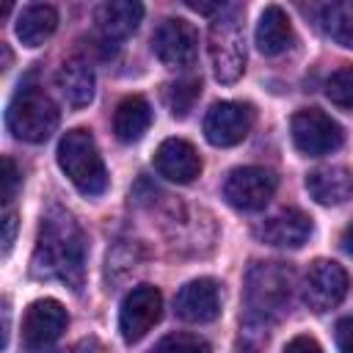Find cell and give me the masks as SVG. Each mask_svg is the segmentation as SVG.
I'll use <instances>...</instances> for the list:
<instances>
[{"instance_id":"obj_23","label":"cell","mask_w":353,"mask_h":353,"mask_svg":"<svg viewBox=\"0 0 353 353\" xmlns=\"http://www.w3.org/2000/svg\"><path fill=\"white\" fill-rule=\"evenodd\" d=\"M199 94H201V80L199 77H182V80L165 85V105H168L171 116L185 119L190 113V108L196 105Z\"/></svg>"},{"instance_id":"obj_3","label":"cell","mask_w":353,"mask_h":353,"mask_svg":"<svg viewBox=\"0 0 353 353\" xmlns=\"http://www.w3.org/2000/svg\"><path fill=\"white\" fill-rule=\"evenodd\" d=\"M210 63L218 83H234L245 72V36H243V6H223L210 22L207 36Z\"/></svg>"},{"instance_id":"obj_17","label":"cell","mask_w":353,"mask_h":353,"mask_svg":"<svg viewBox=\"0 0 353 353\" xmlns=\"http://www.w3.org/2000/svg\"><path fill=\"white\" fill-rule=\"evenodd\" d=\"M97 19V28L99 33L113 41V39H124L130 33H135V28L141 25L143 19V6L135 3V0H110V3H102L94 14Z\"/></svg>"},{"instance_id":"obj_4","label":"cell","mask_w":353,"mask_h":353,"mask_svg":"<svg viewBox=\"0 0 353 353\" xmlns=\"http://www.w3.org/2000/svg\"><path fill=\"white\" fill-rule=\"evenodd\" d=\"M58 165L80 193H85V196L105 193L108 171H105V163H102V157L97 152V143H94L88 130L74 127L61 138V143H58Z\"/></svg>"},{"instance_id":"obj_26","label":"cell","mask_w":353,"mask_h":353,"mask_svg":"<svg viewBox=\"0 0 353 353\" xmlns=\"http://www.w3.org/2000/svg\"><path fill=\"white\" fill-rule=\"evenodd\" d=\"M19 182H22V176H19L17 163L11 157H3V204H8L17 196Z\"/></svg>"},{"instance_id":"obj_20","label":"cell","mask_w":353,"mask_h":353,"mask_svg":"<svg viewBox=\"0 0 353 353\" xmlns=\"http://www.w3.org/2000/svg\"><path fill=\"white\" fill-rule=\"evenodd\" d=\"M55 28H58V11L47 3H33L25 6L17 19V39L25 47H39L55 33Z\"/></svg>"},{"instance_id":"obj_7","label":"cell","mask_w":353,"mask_h":353,"mask_svg":"<svg viewBox=\"0 0 353 353\" xmlns=\"http://www.w3.org/2000/svg\"><path fill=\"white\" fill-rule=\"evenodd\" d=\"M69 325L66 309L55 298H39L25 309L22 317V347L28 353L47 350Z\"/></svg>"},{"instance_id":"obj_31","label":"cell","mask_w":353,"mask_h":353,"mask_svg":"<svg viewBox=\"0 0 353 353\" xmlns=\"http://www.w3.org/2000/svg\"><path fill=\"white\" fill-rule=\"evenodd\" d=\"M188 8L201 11V14H212V11H223V3H193V0H188Z\"/></svg>"},{"instance_id":"obj_29","label":"cell","mask_w":353,"mask_h":353,"mask_svg":"<svg viewBox=\"0 0 353 353\" xmlns=\"http://www.w3.org/2000/svg\"><path fill=\"white\" fill-rule=\"evenodd\" d=\"M58 353H105V347H102V342L97 336H83V339H77L74 345H69V347H63Z\"/></svg>"},{"instance_id":"obj_22","label":"cell","mask_w":353,"mask_h":353,"mask_svg":"<svg viewBox=\"0 0 353 353\" xmlns=\"http://www.w3.org/2000/svg\"><path fill=\"white\" fill-rule=\"evenodd\" d=\"M323 33L339 47L353 50V3H331L320 11Z\"/></svg>"},{"instance_id":"obj_2","label":"cell","mask_w":353,"mask_h":353,"mask_svg":"<svg viewBox=\"0 0 353 353\" xmlns=\"http://www.w3.org/2000/svg\"><path fill=\"white\" fill-rule=\"evenodd\" d=\"M292 298V270L284 262H254L245 276L243 290V309H245V325L251 328H268L276 323L287 309Z\"/></svg>"},{"instance_id":"obj_24","label":"cell","mask_w":353,"mask_h":353,"mask_svg":"<svg viewBox=\"0 0 353 353\" xmlns=\"http://www.w3.org/2000/svg\"><path fill=\"white\" fill-rule=\"evenodd\" d=\"M325 97L345 110H353V66L336 69L328 80H325Z\"/></svg>"},{"instance_id":"obj_15","label":"cell","mask_w":353,"mask_h":353,"mask_svg":"<svg viewBox=\"0 0 353 353\" xmlns=\"http://www.w3.org/2000/svg\"><path fill=\"white\" fill-rule=\"evenodd\" d=\"M154 168L168 182L188 185L201 174V157L193 149V143L182 138H165L154 152Z\"/></svg>"},{"instance_id":"obj_5","label":"cell","mask_w":353,"mask_h":353,"mask_svg":"<svg viewBox=\"0 0 353 353\" xmlns=\"http://www.w3.org/2000/svg\"><path fill=\"white\" fill-rule=\"evenodd\" d=\"M6 124L14 138L28 143H41L58 127V108L39 85L22 83L6 110Z\"/></svg>"},{"instance_id":"obj_13","label":"cell","mask_w":353,"mask_h":353,"mask_svg":"<svg viewBox=\"0 0 353 353\" xmlns=\"http://www.w3.org/2000/svg\"><path fill=\"white\" fill-rule=\"evenodd\" d=\"M174 309L185 323H212L221 314V287L215 279H193L188 281L176 298Z\"/></svg>"},{"instance_id":"obj_25","label":"cell","mask_w":353,"mask_h":353,"mask_svg":"<svg viewBox=\"0 0 353 353\" xmlns=\"http://www.w3.org/2000/svg\"><path fill=\"white\" fill-rule=\"evenodd\" d=\"M152 353H212L210 345L196 336V334H185V331H176V334H168L163 336Z\"/></svg>"},{"instance_id":"obj_32","label":"cell","mask_w":353,"mask_h":353,"mask_svg":"<svg viewBox=\"0 0 353 353\" xmlns=\"http://www.w3.org/2000/svg\"><path fill=\"white\" fill-rule=\"evenodd\" d=\"M342 248L353 256V223H350V226L345 229V234H342Z\"/></svg>"},{"instance_id":"obj_10","label":"cell","mask_w":353,"mask_h":353,"mask_svg":"<svg viewBox=\"0 0 353 353\" xmlns=\"http://www.w3.org/2000/svg\"><path fill=\"white\" fill-rule=\"evenodd\" d=\"M276 193V174L259 165H240L223 182V199L237 210H262Z\"/></svg>"},{"instance_id":"obj_1","label":"cell","mask_w":353,"mask_h":353,"mask_svg":"<svg viewBox=\"0 0 353 353\" xmlns=\"http://www.w3.org/2000/svg\"><path fill=\"white\" fill-rule=\"evenodd\" d=\"M85 259L88 240L74 215L63 207H50L39 226L30 273L36 279H58L77 292L85 279Z\"/></svg>"},{"instance_id":"obj_12","label":"cell","mask_w":353,"mask_h":353,"mask_svg":"<svg viewBox=\"0 0 353 353\" xmlns=\"http://www.w3.org/2000/svg\"><path fill=\"white\" fill-rule=\"evenodd\" d=\"M254 127V108L245 102H215L204 116V138L212 146H234Z\"/></svg>"},{"instance_id":"obj_16","label":"cell","mask_w":353,"mask_h":353,"mask_svg":"<svg viewBox=\"0 0 353 353\" xmlns=\"http://www.w3.org/2000/svg\"><path fill=\"white\" fill-rule=\"evenodd\" d=\"M306 190L317 204H325V207L342 204L353 196V174L342 165L314 168L306 176Z\"/></svg>"},{"instance_id":"obj_33","label":"cell","mask_w":353,"mask_h":353,"mask_svg":"<svg viewBox=\"0 0 353 353\" xmlns=\"http://www.w3.org/2000/svg\"><path fill=\"white\" fill-rule=\"evenodd\" d=\"M237 353H256V350H254V347H240Z\"/></svg>"},{"instance_id":"obj_14","label":"cell","mask_w":353,"mask_h":353,"mask_svg":"<svg viewBox=\"0 0 353 353\" xmlns=\"http://www.w3.org/2000/svg\"><path fill=\"white\" fill-rule=\"evenodd\" d=\"M256 237L276 248H301L312 237V218L298 207H284L256 226Z\"/></svg>"},{"instance_id":"obj_19","label":"cell","mask_w":353,"mask_h":353,"mask_svg":"<svg viewBox=\"0 0 353 353\" xmlns=\"http://www.w3.org/2000/svg\"><path fill=\"white\" fill-rule=\"evenodd\" d=\"M58 88L72 108H85L94 99V69L83 58H69L58 72Z\"/></svg>"},{"instance_id":"obj_8","label":"cell","mask_w":353,"mask_h":353,"mask_svg":"<svg viewBox=\"0 0 353 353\" xmlns=\"http://www.w3.org/2000/svg\"><path fill=\"white\" fill-rule=\"evenodd\" d=\"M152 50L160 58L163 66L168 69H188L196 63L199 55V36L196 28L188 19L171 17L163 19L152 36Z\"/></svg>"},{"instance_id":"obj_27","label":"cell","mask_w":353,"mask_h":353,"mask_svg":"<svg viewBox=\"0 0 353 353\" xmlns=\"http://www.w3.org/2000/svg\"><path fill=\"white\" fill-rule=\"evenodd\" d=\"M334 336H336V347L339 353H353V314L342 317L334 328Z\"/></svg>"},{"instance_id":"obj_18","label":"cell","mask_w":353,"mask_h":353,"mask_svg":"<svg viewBox=\"0 0 353 353\" xmlns=\"http://www.w3.org/2000/svg\"><path fill=\"white\" fill-rule=\"evenodd\" d=\"M152 124V108L141 94H130L116 105L113 113V132L121 143H135Z\"/></svg>"},{"instance_id":"obj_6","label":"cell","mask_w":353,"mask_h":353,"mask_svg":"<svg viewBox=\"0 0 353 353\" xmlns=\"http://www.w3.org/2000/svg\"><path fill=\"white\" fill-rule=\"evenodd\" d=\"M292 143L306 157H323L342 146V127L317 108H303L290 121Z\"/></svg>"},{"instance_id":"obj_21","label":"cell","mask_w":353,"mask_h":353,"mask_svg":"<svg viewBox=\"0 0 353 353\" xmlns=\"http://www.w3.org/2000/svg\"><path fill=\"white\" fill-rule=\"evenodd\" d=\"M292 44L290 17L279 6H268L256 22V47L265 55H281Z\"/></svg>"},{"instance_id":"obj_30","label":"cell","mask_w":353,"mask_h":353,"mask_svg":"<svg viewBox=\"0 0 353 353\" xmlns=\"http://www.w3.org/2000/svg\"><path fill=\"white\" fill-rule=\"evenodd\" d=\"M14 232H17V215H14V212H8V215L3 218V254H8V251H11Z\"/></svg>"},{"instance_id":"obj_9","label":"cell","mask_w":353,"mask_h":353,"mask_svg":"<svg viewBox=\"0 0 353 353\" xmlns=\"http://www.w3.org/2000/svg\"><path fill=\"white\" fill-rule=\"evenodd\" d=\"M163 314V295L152 284H138L127 292L119 312V331L124 342H141Z\"/></svg>"},{"instance_id":"obj_11","label":"cell","mask_w":353,"mask_h":353,"mask_svg":"<svg viewBox=\"0 0 353 353\" xmlns=\"http://www.w3.org/2000/svg\"><path fill=\"white\" fill-rule=\"evenodd\" d=\"M345 292H347V273L339 262H331V259L312 262L306 281H303V301L312 312L323 314L339 306Z\"/></svg>"},{"instance_id":"obj_28","label":"cell","mask_w":353,"mask_h":353,"mask_svg":"<svg viewBox=\"0 0 353 353\" xmlns=\"http://www.w3.org/2000/svg\"><path fill=\"white\" fill-rule=\"evenodd\" d=\"M284 353H323V347L317 345L314 336L301 334V336H292V339L284 345Z\"/></svg>"}]
</instances>
